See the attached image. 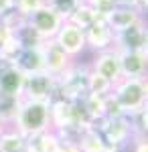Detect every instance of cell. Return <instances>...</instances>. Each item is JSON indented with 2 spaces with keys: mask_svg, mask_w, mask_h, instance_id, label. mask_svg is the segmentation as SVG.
I'll return each mask as SVG.
<instances>
[{
  "mask_svg": "<svg viewBox=\"0 0 148 152\" xmlns=\"http://www.w3.org/2000/svg\"><path fill=\"white\" fill-rule=\"evenodd\" d=\"M140 8L144 10V14L148 12V0H140Z\"/></svg>",
  "mask_w": 148,
  "mask_h": 152,
  "instance_id": "obj_37",
  "label": "cell"
},
{
  "mask_svg": "<svg viewBox=\"0 0 148 152\" xmlns=\"http://www.w3.org/2000/svg\"><path fill=\"white\" fill-rule=\"evenodd\" d=\"M51 102H37L23 97L18 104V112L14 116V122L10 126L18 130L24 138H34L37 134L51 128Z\"/></svg>",
  "mask_w": 148,
  "mask_h": 152,
  "instance_id": "obj_1",
  "label": "cell"
},
{
  "mask_svg": "<svg viewBox=\"0 0 148 152\" xmlns=\"http://www.w3.org/2000/svg\"><path fill=\"white\" fill-rule=\"evenodd\" d=\"M0 23L6 26V31H8V33H12V35H14V33H16L23 24H26V18H24L21 12L10 10V12H6V14H2V16H0Z\"/></svg>",
  "mask_w": 148,
  "mask_h": 152,
  "instance_id": "obj_26",
  "label": "cell"
},
{
  "mask_svg": "<svg viewBox=\"0 0 148 152\" xmlns=\"http://www.w3.org/2000/svg\"><path fill=\"white\" fill-rule=\"evenodd\" d=\"M126 112L122 110V105L118 104V99H116L112 94L106 95V102H103V118L106 120H114V118H124Z\"/></svg>",
  "mask_w": 148,
  "mask_h": 152,
  "instance_id": "obj_27",
  "label": "cell"
},
{
  "mask_svg": "<svg viewBox=\"0 0 148 152\" xmlns=\"http://www.w3.org/2000/svg\"><path fill=\"white\" fill-rule=\"evenodd\" d=\"M142 87H144V99H146V104H148V75L142 79Z\"/></svg>",
  "mask_w": 148,
  "mask_h": 152,
  "instance_id": "obj_36",
  "label": "cell"
},
{
  "mask_svg": "<svg viewBox=\"0 0 148 152\" xmlns=\"http://www.w3.org/2000/svg\"><path fill=\"white\" fill-rule=\"evenodd\" d=\"M81 152H108L106 150V140L102 138V134L95 128H89L85 132H81L79 140H77Z\"/></svg>",
  "mask_w": 148,
  "mask_h": 152,
  "instance_id": "obj_18",
  "label": "cell"
},
{
  "mask_svg": "<svg viewBox=\"0 0 148 152\" xmlns=\"http://www.w3.org/2000/svg\"><path fill=\"white\" fill-rule=\"evenodd\" d=\"M132 152H148V138H134Z\"/></svg>",
  "mask_w": 148,
  "mask_h": 152,
  "instance_id": "obj_30",
  "label": "cell"
},
{
  "mask_svg": "<svg viewBox=\"0 0 148 152\" xmlns=\"http://www.w3.org/2000/svg\"><path fill=\"white\" fill-rule=\"evenodd\" d=\"M103 102H106V95H95V94H87L79 102L85 116L91 120V124H97L100 120H103Z\"/></svg>",
  "mask_w": 148,
  "mask_h": 152,
  "instance_id": "obj_19",
  "label": "cell"
},
{
  "mask_svg": "<svg viewBox=\"0 0 148 152\" xmlns=\"http://www.w3.org/2000/svg\"><path fill=\"white\" fill-rule=\"evenodd\" d=\"M100 18H108V14L116 8V0H85Z\"/></svg>",
  "mask_w": 148,
  "mask_h": 152,
  "instance_id": "obj_29",
  "label": "cell"
},
{
  "mask_svg": "<svg viewBox=\"0 0 148 152\" xmlns=\"http://www.w3.org/2000/svg\"><path fill=\"white\" fill-rule=\"evenodd\" d=\"M142 51L148 55V23H146V31H144V43H142Z\"/></svg>",
  "mask_w": 148,
  "mask_h": 152,
  "instance_id": "obj_35",
  "label": "cell"
},
{
  "mask_svg": "<svg viewBox=\"0 0 148 152\" xmlns=\"http://www.w3.org/2000/svg\"><path fill=\"white\" fill-rule=\"evenodd\" d=\"M79 2H81V0H51V2H49V6L57 12L63 20H67L69 16L73 14V10L77 8V4H79Z\"/></svg>",
  "mask_w": 148,
  "mask_h": 152,
  "instance_id": "obj_25",
  "label": "cell"
},
{
  "mask_svg": "<svg viewBox=\"0 0 148 152\" xmlns=\"http://www.w3.org/2000/svg\"><path fill=\"white\" fill-rule=\"evenodd\" d=\"M142 20H146V14H144L142 8H124V6H116L106 18V23L114 31V35L122 33V31H126V28H130V26H134L138 23H142Z\"/></svg>",
  "mask_w": 148,
  "mask_h": 152,
  "instance_id": "obj_11",
  "label": "cell"
},
{
  "mask_svg": "<svg viewBox=\"0 0 148 152\" xmlns=\"http://www.w3.org/2000/svg\"><path fill=\"white\" fill-rule=\"evenodd\" d=\"M87 75H89V65H81L73 61L57 77L55 97L67 102H81L87 95Z\"/></svg>",
  "mask_w": 148,
  "mask_h": 152,
  "instance_id": "obj_2",
  "label": "cell"
},
{
  "mask_svg": "<svg viewBox=\"0 0 148 152\" xmlns=\"http://www.w3.org/2000/svg\"><path fill=\"white\" fill-rule=\"evenodd\" d=\"M112 89H114V85L108 79H103L102 75H97V73H93L89 69V75H87V94L108 95V94H112Z\"/></svg>",
  "mask_w": 148,
  "mask_h": 152,
  "instance_id": "obj_23",
  "label": "cell"
},
{
  "mask_svg": "<svg viewBox=\"0 0 148 152\" xmlns=\"http://www.w3.org/2000/svg\"><path fill=\"white\" fill-rule=\"evenodd\" d=\"M26 23L31 24L45 41H49V39H55V35L59 33V28L63 26L65 20H63L49 4H45L43 8H39L37 12H33V14L26 18Z\"/></svg>",
  "mask_w": 148,
  "mask_h": 152,
  "instance_id": "obj_5",
  "label": "cell"
},
{
  "mask_svg": "<svg viewBox=\"0 0 148 152\" xmlns=\"http://www.w3.org/2000/svg\"><path fill=\"white\" fill-rule=\"evenodd\" d=\"M14 37H16V41L21 43V47H23V49H37V47H41V45L45 43V39L39 35L29 23L23 24V26L14 33Z\"/></svg>",
  "mask_w": 148,
  "mask_h": 152,
  "instance_id": "obj_20",
  "label": "cell"
},
{
  "mask_svg": "<svg viewBox=\"0 0 148 152\" xmlns=\"http://www.w3.org/2000/svg\"><path fill=\"white\" fill-rule=\"evenodd\" d=\"M0 126H2V124H0Z\"/></svg>",
  "mask_w": 148,
  "mask_h": 152,
  "instance_id": "obj_41",
  "label": "cell"
},
{
  "mask_svg": "<svg viewBox=\"0 0 148 152\" xmlns=\"http://www.w3.org/2000/svg\"><path fill=\"white\" fill-rule=\"evenodd\" d=\"M83 33H85V47L89 49V51H93V53H102V51L114 49V37L116 35L103 18H97Z\"/></svg>",
  "mask_w": 148,
  "mask_h": 152,
  "instance_id": "obj_8",
  "label": "cell"
},
{
  "mask_svg": "<svg viewBox=\"0 0 148 152\" xmlns=\"http://www.w3.org/2000/svg\"><path fill=\"white\" fill-rule=\"evenodd\" d=\"M57 152H81V150L77 146V142H61Z\"/></svg>",
  "mask_w": 148,
  "mask_h": 152,
  "instance_id": "obj_31",
  "label": "cell"
},
{
  "mask_svg": "<svg viewBox=\"0 0 148 152\" xmlns=\"http://www.w3.org/2000/svg\"><path fill=\"white\" fill-rule=\"evenodd\" d=\"M116 6H124V8H140V0H116Z\"/></svg>",
  "mask_w": 148,
  "mask_h": 152,
  "instance_id": "obj_33",
  "label": "cell"
},
{
  "mask_svg": "<svg viewBox=\"0 0 148 152\" xmlns=\"http://www.w3.org/2000/svg\"><path fill=\"white\" fill-rule=\"evenodd\" d=\"M130 122L134 130V138H148V104L134 116H130Z\"/></svg>",
  "mask_w": 148,
  "mask_h": 152,
  "instance_id": "obj_24",
  "label": "cell"
},
{
  "mask_svg": "<svg viewBox=\"0 0 148 152\" xmlns=\"http://www.w3.org/2000/svg\"><path fill=\"white\" fill-rule=\"evenodd\" d=\"M24 79H26V75L18 67L6 65L4 71L0 73V94L10 95V97H23Z\"/></svg>",
  "mask_w": 148,
  "mask_h": 152,
  "instance_id": "obj_13",
  "label": "cell"
},
{
  "mask_svg": "<svg viewBox=\"0 0 148 152\" xmlns=\"http://www.w3.org/2000/svg\"><path fill=\"white\" fill-rule=\"evenodd\" d=\"M23 51V47H21V43L16 41V37L12 35H8L6 39H4V43L0 45V59L2 61H6L8 65H12L14 63V59L18 57V53Z\"/></svg>",
  "mask_w": 148,
  "mask_h": 152,
  "instance_id": "obj_22",
  "label": "cell"
},
{
  "mask_svg": "<svg viewBox=\"0 0 148 152\" xmlns=\"http://www.w3.org/2000/svg\"><path fill=\"white\" fill-rule=\"evenodd\" d=\"M89 69L97 75H102L103 79L116 85V83L122 79V69H120V59H118V53L114 49L110 51H102V53H95L93 59L89 63Z\"/></svg>",
  "mask_w": 148,
  "mask_h": 152,
  "instance_id": "obj_7",
  "label": "cell"
},
{
  "mask_svg": "<svg viewBox=\"0 0 148 152\" xmlns=\"http://www.w3.org/2000/svg\"><path fill=\"white\" fill-rule=\"evenodd\" d=\"M43 2H45V4H49V2H51V0H43Z\"/></svg>",
  "mask_w": 148,
  "mask_h": 152,
  "instance_id": "obj_39",
  "label": "cell"
},
{
  "mask_svg": "<svg viewBox=\"0 0 148 152\" xmlns=\"http://www.w3.org/2000/svg\"><path fill=\"white\" fill-rule=\"evenodd\" d=\"M112 95L118 99V104L122 105V110L126 112V116H134L136 112H140V110L146 105L142 79L122 77V79L114 85Z\"/></svg>",
  "mask_w": 148,
  "mask_h": 152,
  "instance_id": "obj_3",
  "label": "cell"
},
{
  "mask_svg": "<svg viewBox=\"0 0 148 152\" xmlns=\"http://www.w3.org/2000/svg\"><path fill=\"white\" fill-rule=\"evenodd\" d=\"M23 97H10V95L0 94V124L2 126H10L14 122V116L18 112V104Z\"/></svg>",
  "mask_w": 148,
  "mask_h": 152,
  "instance_id": "obj_21",
  "label": "cell"
},
{
  "mask_svg": "<svg viewBox=\"0 0 148 152\" xmlns=\"http://www.w3.org/2000/svg\"><path fill=\"white\" fill-rule=\"evenodd\" d=\"M43 6H45L43 0H16L14 2V10L21 12L24 18H29L33 12H37L39 8H43Z\"/></svg>",
  "mask_w": 148,
  "mask_h": 152,
  "instance_id": "obj_28",
  "label": "cell"
},
{
  "mask_svg": "<svg viewBox=\"0 0 148 152\" xmlns=\"http://www.w3.org/2000/svg\"><path fill=\"white\" fill-rule=\"evenodd\" d=\"M53 41H55L59 47L73 59V61H75V59L87 49V47H85V33H83L81 28H77L75 24L67 23V20L63 23V26L59 28V33L55 35Z\"/></svg>",
  "mask_w": 148,
  "mask_h": 152,
  "instance_id": "obj_6",
  "label": "cell"
},
{
  "mask_svg": "<svg viewBox=\"0 0 148 152\" xmlns=\"http://www.w3.org/2000/svg\"><path fill=\"white\" fill-rule=\"evenodd\" d=\"M31 146H33L37 152H57L59 150V144H61V138L57 136L55 130H45L41 134H37L34 138H29Z\"/></svg>",
  "mask_w": 148,
  "mask_h": 152,
  "instance_id": "obj_17",
  "label": "cell"
},
{
  "mask_svg": "<svg viewBox=\"0 0 148 152\" xmlns=\"http://www.w3.org/2000/svg\"><path fill=\"white\" fill-rule=\"evenodd\" d=\"M97 18H100V16L93 12V8H91L85 0H81L79 4H77V8L73 10V14L67 18V23L75 24L77 28H81V31H85V28H89V26L95 23Z\"/></svg>",
  "mask_w": 148,
  "mask_h": 152,
  "instance_id": "obj_16",
  "label": "cell"
},
{
  "mask_svg": "<svg viewBox=\"0 0 148 152\" xmlns=\"http://www.w3.org/2000/svg\"><path fill=\"white\" fill-rule=\"evenodd\" d=\"M29 138H24L18 130L12 126H4L0 134V152H24L26 150Z\"/></svg>",
  "mask_w": 148,
  "mask_h": 152,
  "instance_id": "obj_15",
  "label": "cell"
},
{
  "mask_svg": "<svg viewBox=\"0 0 148 152\" xmlns=\"http://www.w3.org/2000/svg\"><path fill=\"white\" fill-rule=\"evenodd\" d=\"M12 65L18 67L24 75H33V73H39V71H45V61H43V51H41V47L23 49L18 53V57L14 59Z\"/></svg>",
  "mask_w": 148,
  "mask_h": 152,
  "instance_id": "obj_14",
  "label": "cell"
},
{
  "mask_svg": "<svg viewBox=\"0 0 148 152\" xmlns=\"http://www.w3.org/2000/svg\"><path fill=\"white\" fill-rule=\"evenodd\" d=\"M14 2L16 0H0V16L6 14V12L14 10Z\"/></svg>",
  "mask_w": 148,
  "mask_h": 152,
  "instance_id": "obj_32",
  "label": "cell"
},
{
  "mask_svg": "<svg viewBox=\"0 0 148 152\" xmlns=\"http://www.w3.org/2000/svg\"><path fill=\"white\" fill-rule=\"evenodd\" d=\"M41 51H43L45 71H47V73H51V75H55V77H59V75H61V73L73 63V59L69 57L67 53L59 47L53 39L45 41V43L41 45Z\"/></svg>",
  "mask_w": 148,
  "mask_h": 152,
  "instance_id": "obj_10",
  "label": "cell"
},
{
  "mask_svg": "<svg viewBox=\"0 0 148 152\" xmlns=\"http://www.w3.org/2000/svg\"><path fill=\"white\" fill-rule=\"evenodd\" d=\"M55 91H57V77L47 73V71H39V73H33V75H26V79H24L23 97H26V99L53 102L55 99Z\"/></svg>",
  "mask_w": 148,
  "mask_h": 152,
  "instance_id": "obj_4",
  "label": "cell"
},
{
  "mask_svg": "<svg viewBox=\"0 0 148 152\" xmlns=\"http://www.w3.org/2000/svg\"><path fill=\"white\" fill-rule=\"evenodd\" d=\"M8 35H10V33L6 31V26H4V24L0 23V45L4 43V39H6V37H8Z\"/></svg>",
  "mask_w": 148,
  "mask_h": 152,
  "instance_id": "obj_34",
  "label": "cell"
},
{
  "mask_svg": "<svg viewBox=\"0 0 148 152\" xmlns=\"http://www.w3.org/2000/svg\"><path fill=\"white\" fill-rule=\"evenodd\" d=\"M146 23H148V18L134 24V26H130V28H126V31H122V33H116L114 51H142Z\"/></svg>",
  "mask_w": 148,
  "mask_h": 152,
  "instance_id": "obj_12",
  "label": "cell"
},
{
  "mask_svg": "<svg viewBox=\"0 0 148 152\" xmlns=\"http://www.w3.org/2000/svg\"><path fill=\"white\" fill-rule=\"evenodd\" d=\"M120 59L122 77L144 79L148 75V55L144 51H116Z\"/></svg>",
  "mask_w": 148,
  "mask_h": 152,
  "instance_id": "obj_9",
  "label": "cell"
},
{
  "mask_svg": "<svg viewBox=\"0 0 148 152\" xmlns=\"http://www.w3.org/2000/svg\"><path fill=\"white\" fill-rule=\"evenodd\" d=\"M6 65H8V63H6V61H2V59H0V73H2V71H4V67H6Z\"/></svg>",
  "mask_w": 148,
  "mask_h": 152,
  "instance_id": "obj_38",
  "label": "cell"
},
{
  "mask_svg": "<svg viewBox=\"0 0 148 152\" xmlns=\"http://www.w3.org/2000/svg\"><path fill=\"white\" fill-rule=\"evenodd\" d=\"M2 130H4V126H0V134H2Z\"/></svg>",
  "mask_w": 148,
  "mask_h": 152,
  "instance_id": "obj_40",
  "label": "cell"
}]
</instances>
